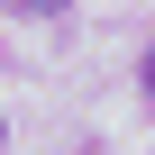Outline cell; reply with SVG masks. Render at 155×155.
I'll use <instances>...</instances> for the list:
<instances>
[{"mask_svg": "<svg viewBox=\"0 0 155 155\" xmlns=\"http://www.w3.org/2000/svg\"><path fill=\"white\" fill-rule=\"evenodd\" d=\"M18 9H64V0H18Z\"/></svg>", "mask_w": 155, "mask_h": 155, "instance_id": "1", "label": "cell"}]
</instances>
